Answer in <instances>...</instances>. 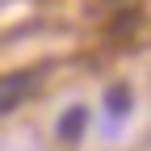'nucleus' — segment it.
Here are the masks:
<instances>
[{"label":"nucleus","mask_w":151,"mask_h":151,"mask_svg":"<svg viewBox=\"0 0 151 151\" xmlns=\"http://www.w3.org/2000/svg\"><path fill=\"white\" fill-rule=\"evenodd\" d=\"M130 118V88L126 84H113L109 97H105V109H101V130L105 134H118Z\"/></svg>","instance_id":"f257e3e1"},{"label":"nucleus","mask_w":151,"mask_h":151,"mask_svg":"<svg viewBox=\"0 0 151 151\" xmlns=\"http://www.w3.org/2000/svg\"><path fill=\"white\" fill-rule=\"evenodd\" d=\"M84 126H88V109H84V105H71L63 118L55 122V134H59L63 143H76V139L84 134Z\"/></svg>","instance_id":"f03ea898"},{"label":"nucleus","mask_w":151,"mask_h":151,"mask_svg":"<svg viewBox=\"0 0 151 151\" xmlns=\"http://www.w3.org/2000/svg\"><path fill=\"white\" fill-rule=\"evenodd\" d=\"M29 92V76H13V80L0 84V113H13V105Z\"/></svg>","instance_id":"7ed1b4c3"}]
</instances>
